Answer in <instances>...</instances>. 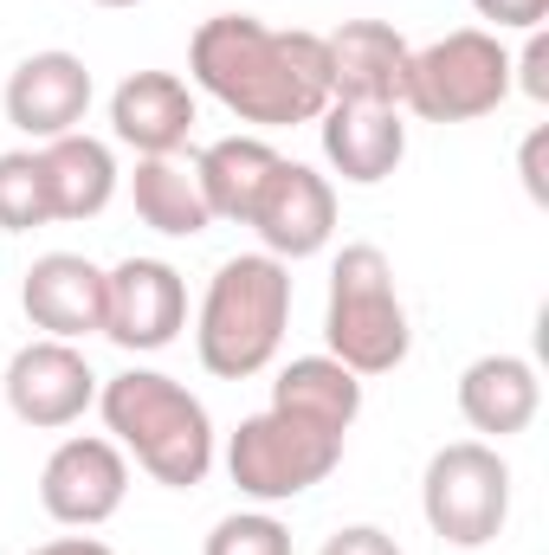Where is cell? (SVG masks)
<instances>
[{
	"instance_id": "obj_2",
	"label": "cell",
	"mask_w": 549,
	"mask_h": 555,
	"mask_svg": "<svg viewBox=\"0 0 549 555\" xmlns=\"http://www.w3.org/2000/svg\"><path fill=\"white\" fill-rule=\"evenodd\" d=\"M98 414L111 439L168 491H194L214 472V420L201 395H188L162 369H124L98 388Z\"/></svg>"
},
{
	"instance_id": "obj_21",
	"label": "cell",
	"mask_w": 549,
	"mask_h": 555,
	"mask_svg": "<svg viewBox=\"0 0 549 555\" xmlns=\"http://www.w3.org/2000/svg\"><path fill=\"white\" fill-rule=\"evenodd\" d=\"M130 201H137V220L162 240H194L214 227L207 201H201V181L188 162L175 155H137V175H130Z\"/></svg>"
},
{
	"instance_id": "obj_22",
	"label": "cell",
	"mask_w": 549,
	"mask_h": 555,
	"mask_svg": "<svg viewBox=\"0 0 549 555\" xmlns=\"http://www.w3.org/2000/svg\"><path fill=\"white\" fill-rule=\"evenodd\" d=\"M0 227L7 233L52 227V188H46L39 149H7L0 155Z\"/></svg>"
},
{
	"instance_id": "obj_15",
	"label": "cell",
	"mask_w": 549,
	"mask_h": 555,
	"mask_svg": "<svg viewBox=\"0 0 549 555\" xmlns=\"http://www.w3.org/2000/svg\"><path fill=\"white\" fill-rule=\"evenodd\" d=\"M317 130H323V162H330L349 188L388 181V175L401 168V155H408V124H401V111H388V104H330V111L317 117Z\"/></svg>"
},
{
	"instance_id": "obj_20",
	"label": "cell",
	"mask_w": 549,
	"mask_h": 555,
	"mask_svg": "<svg viewBox=\"0 0 549 555\" xmlns=\"http://www.w3.org/2000/svg\"><path fill=\"white\" fill-rule=\"evenodd\" d=\"M272 408L304 414V420H317V426H330V433L349 439V426L362 420V375H349L336 356H297V362L278 369Z\"/></svg>"
},
{
	"instance_id": "obj_29",
	"label": "cell",
	"mask_w": 549,
	"mask_h": 555,
	"mask_svg": "<svg viewBox=\"0 0 549 555\" xmlns=\"http://www.w3.org/2000/svg\"><path fill=\"white\" fill-rule=\"evenodd\" d=\"M91 7H137V0H91Z\"/></svg>"
},
{
	"instance_id": "obj_12",
	"label": "cell",
	"mask_w": 549,
	"mask_h": 555,
	"mask_svg": "<svg viewBox=\"0 0 549 555\" xmlns=\"http://www.w3.org/2000/svg\"><path fill=\"white\" fill-rule=\"evenodd\" d=\"M323 59H330V104H388V111H401L413 46L388 20H343L336 33H323Z\"/></svg>"
},
{
	"instance_id": "obj_4",
	"label": "cell",
	"mask_w": 549,
	"mask_h": 555,
	"mask_svg": "<svg viewBox=\"0 0 549 555\" xmlns=\"http://www.w3.org/2000/svg\"><path fill=\"white\" fill-rule=\"evenodd\" d=\"M323 356L349 375H395L413 349L408 304L395 291V266L382 246H343L330 266V310H323Z\"/></svg>"
},
{
	"instance_id": "obj_26",
	"label": "cell",
	"mask_w": 549,
	"mask_h": 555,
	"mask_svg": "<svg viewBox=\"0 0 549 555\" xmlns=\"http://www.w3.org/2000/svg\"><path fill=\"white\" fill-rule=\"evenodd\" d=\"M317 555H401V543L388 530H375V524H349V530H336Z\"/></svg>"
},
{
	"instance_id": "obj_14",
	"label": "cell",
	"mask_w": 549,
	"mask_h": 555,
	"mask_svg": "<svg viewBox=\"0 0 549 555\" xmlns=\"http://www.w3.org/2000/svg\"><path fill=\"white\" fill-rule=\"evenodd\" d=\"M20 304L33 317V330L59 336V343H85L104 336V272L85 253H46L26 266Z\"/></svg>"
},
{
	"instance_id": "obj_8",
	"label": "cell",
	"mask_w": 549,
	"mask_h": 555,
	"mask_svg": "<svg viewBox=\"0 0 549 555\" xmlns=\"http://www.w3.org/2000/svg\"><path fill=\"white\" fill-rule=\"evenodd\" d=\"M124 498H130V459H124L117 439L72 433V439L52 446V459L39 472V504H46L52 524L98 530V524H111L124 511Z\"/></svg>"
},
{
	"instance_id": "obj_17",
	"label": "cell",
	"mask_w": 549,
	"mask_h": 555,
	"mask_svg": "<svg viewBox=\"0 0 549 555\" xmlns=\"http://www.w3.org/2000/svg\"><path fill=\"white\" fill-rule=\"evenodd\" d=\"M544 408V382H537V369L524 362V356H478V362H465V375H459V414L472 433H485V439H511V433H524L531 420Z\"/></svg>"
},
{
	"instance_id": "obj_1",
	"label": "cell",
	"mask_w": 549,
	"mask_h": 555,
	"mask_svg": "<svg viewBox=\"0 0 549 555\" xmlns=\"http://www.w3.org/2000/svg\"><path fill=\"white\" fill-rule=\"evenodd\" d=\"M188 72L214 104H227L253 130H297L330 111L323 33L304 26L278 33L253 13H214L188 46Z\"/></svg>"
},
{
	"instance_id": "obj_28",
	"label": "cell",
	"mask_w": 549,
	"mask_h": 555,
	"mask_svg": "<svg viewBox=\"0 0 549 555\" xmlns=\"http://www.w3.org/2000/svg\"><path fill=\"white\" fill-rule=\"evenodd\" d=\"M26 555H117L111 543H98V537H59V543H39V550Z\"/></svg>"
},
{
	"instance_id": "obj_25",
	"label": "cell",
	"mask_w": 549,
	"mask_h": 555,
	"mask_svg": "<svg viewBox=\"0 0 549 555\" xmlns=\"http://www.w3.org/2000/svg\"><path fill=\"white\" fill-rule=\"evenodd\" d=\"M478 7V20H491L498 33L511 26V33H531V26H544L549 20V0H472Z\"/></svg>"
},
{
	"instance_id": "obj_9",
	"label": "cell",
	"mask_w": 549,
	"mask_h": 555,
	"mask_svg": "<svg viewBox=\"0 0 549 555\" xmlns=\"http://www.w3.org/2000/svg\"><path fill=\"white\" fill-rule=\"evenodd\" d=\"M0 395H7V414L33 433H59L72 420H85V408L98 401V375L85 362L78 343H59V336H39L26 349H13L7 375H0Z\"/></svg>"
},
{
	"instance_id": "obj_19",
	"label": "cell",
	"mask_w": 549,
	"mask_h": 555,
	"mask_svg": "<svg viewBox=\"0 0 549 555\" xmlns=\"http://www.w3.org/2000/svg\"><path fill=\"white\" fill-rule=\"evenodd\" d=\"M39 168H46V188H52V220H98L117 194L111 142L85 137V130L39 142Z\"/></svg>"
},
{
	"instance_id": "obj_13",
	"label": "cell",
	"mask_w": 549,
	"mask_h": 555,
	"mask_svg": "<svg viewBox=\"0 0 549 555\" xmlns=\"http://www.w3.org/2000/svg\"><path fill=\"white\" fill-rule=\"evenodd\" d=\"M91 65L78 52H33L7 78V124L33 142L72 137L91 111Z\"/></svg>"
},
{
	"instance_id": "obj_27",
	"label": "cell",
	"mask_w": 549,
	"mask_h": 555,
	"mask_svg": "<svg viewBox=\"0 0 549 555\" xmlns=\"http://www.w3.org/2000/svg\"><path fill=\"white\" fill-rule=\"evenodd\" d=\"M544 155H549V130H531L524 137V155H518V168H524V194L549 207V175H544Z\"/></svg>"
},
{
	"instance_id": "obj_3",
	"label": "cell",
	"mask_w": 549,
	"mask_h": 555,
	"mask_svg": "<svg viewBox=\"0 0 549 555\" xmlns=\"http://www.w3.org/2000/svg\"><path fill=\"white\" fill-rule=\"evenodd\" d=\"M291 323V266L272 253H240L207 278L201 317H194V356L220 382H246L272 369Z\"/></svg>"
},
{
	"instance_id": "obj_10",
	"label": "cell",
	"mask_w": 549,
	"mask_h": 555,
	"mask_svg": "<svg viewBox=\"0 0 549 555\" xmlns=\"http://www.w3.org/2000/svg\"><path fill=\"white\" fill-rule=\"evenodd\" d=\"M188 323V284L168 259H124L104 272V336L130 356H155Z\"/></svg>"
},
{
	"instance_id": "obj_11",
	"label": "cell",
	"mask_w": 549,
	"mask_h": 555,
	"mask_svg": "<svg viewBox=\"0 0 549 555\" xmlns=\"http://www.w3.org/2000/svg\"><path fill=\"white\" fill-rule=\"evenodd\" d=\"M246 227L259 233V246L272 259H284V266L317 259L330 246V233H336V188L317 168H304V162H278Z\"/></svg>"
},
{
	"instance_id": "obj_24",
	"label": "cell",
	"mask_w": 549,
	"mask_h": 555,
	"mask_svg": "<svg viewBox=\"0 0 549 555\" xmlns=\"http://www.w3.org/2000/svg\"><path fill=\"white\" fill-rule=\"evenodd\" d=\"M511 85H524V98L549 104V39H544V26H531V46L511 59Z\"/></svg>"
},
{
	"instance_id": "obj_6",
	"label": "cell",
	"mask_w": 549,
	"mask_h": 555,
	"mask_svg": "<svg viewBox=\"0 0 549 555\" xmlns=\"http://www.w3.org/2000/svg\"><path fill=\"white\" fill-rule=\"evenodd\" d=\"M420 517L452 550H485L511 524V465L491 439H452L426 459L420 478Z\"/></svg>"
},
{
	"instance_id": "obj_7",
	"label": "cell",
	"mask_w": 549,
	"mask_h": 555,
	"mask_svg": "<svg viewBox=\"0 0 549 555\" xmlns=\"http://www.w3.org/2000/svg\"><path fill=\"white\" fill-rule=\"evenodd\" d=\"M336 465H343V433L304 414H284V408L240 420V433L227 439V472L253 504H291L317 491Z\"/></svg>"
},
{
	"instance_id": "obj_18",
	"label": "cell",
	"mask_w": 549,
	"mask_h": 555,
	"mask_svg": "<svg viewBox=\"0 0 549 555\" xmlns=\"http://www.w3.org/2000/svg\"><path fill=\"white\" fill-rule=\"evenodd\" d=\"M278 162H284V155H278L266 137H220V142H207V149L194 155V181H201L207 214H214V220L246 227Z\"/></svg>"
},
{
	"instance_id": "obj_16",
	"label": "cell",
	"mask_w": 549,
	"mask_h": 555,
	"mask_svg": "<svg viewBox=\"0 0 549 555\" xmlns=\"http://www.w3.org/2000/svg\"><path fill=\"white\" fill-rule=\"evenodd\" d=\"M111 130L137 155H175L194 130V91L175 72H130L111 91Z\"/></svg>"
},
{
	"instance_id": "obj_23",
	"label": "cell",
	"mask_w": 549,
	"mask_h": 555,
	"mask_svg": "<svg viewBox=\"0 0 549 555\" xmlns=\"http://www.w3.org/2000/svg\"><path fill=\"white\" fill-rule=\"evenodd\" d=\"M201 555H291V530L272 511H233L207 530Z\"/></svg>"
},
{
	"instance_id": "obj_5",
	"label": "cell",
	"mask_w": 549,
	"mask_h": 555,
	"mask_svg": "<svg viewBox=\"0 0 549 555\" xmlns=\"http://www.w3.org/2000/svg\"><path fill=\"white\" fill-rule=\"evenodd\" d=\"M505 98H511V52L485 26H459L408 59L401 111H413L420 124H472L491 117Z\"/></svg>"
}]
</instances>
